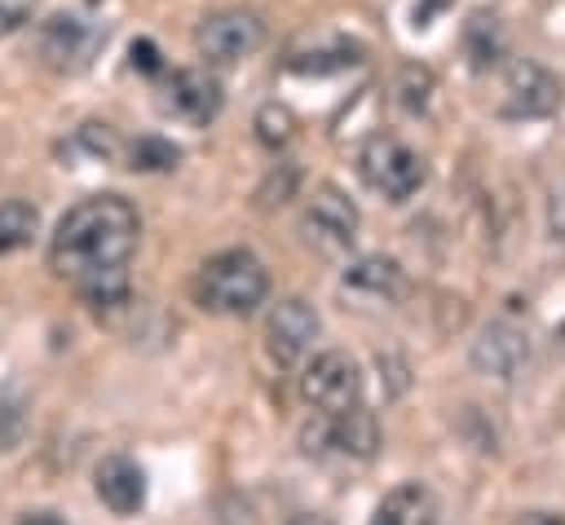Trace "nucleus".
<instances>
[{
    "mask_svg": "<svg viewBox=\"0 0 565 525\" xmlns=\"http://www.w3.org/2000/svg\"><path fill=\"white\" fill-rule=\"evenodd\" d=\"M358 172L362 181L384 194L388 203H406L424 181H428V163L424 154H415L406 141L388 137V132H375L362 150H358Z\"/></svg>",
    "mask_w": 565,
    "mask_h": 525,
    "instance_id": "obj_3",
    "label": "nucleus"
},
{
    "mask_svg": "<svg viewBox=\"0 0 565 525\" xmlns=\"http://www.w3.org/2000/svg\"><path fill=\"white\" fill-rule=\"evenodd\" d=\"M556 101H561V79L547 66H539L530 57L508 66V79H503V115L508 119H543L556 110Z\"/></svg>",
    "mask_w": 565,
    "mask_h": 525,
    "instance_id": "obj_8",
    "label": "nucleus"
},
{
    "mask_svg": "<svg viewBox=\"0 0 565 525\" xmlns=\"http://www.w3.org/2000/svg\"><path fill=\"white\" fill-rule=\"evenodd\" d=\"M260 40H265V22L252 9H221V13L203 18L199 31H194L199 53L207 62H216V66H230V62L252 57L260 49Z\"/></svg>",
    "mask_w": 565,
    "mask_h": 525,
    "instance_id": "obj_5",
    "label": "nucleus"
},
{
    "mask_svg": "<svg viewBox=\"0 0 565 525\" xmlns=\"http://www.w3.org/2000/svg\"><path fill=\"white\" fill-rule=\"evenodd\" d=\"M419 512H424V485L419 481H406L393 494H384V503L375 507V521L371 525H415Z\"/></svg>",
    "mask_w": 565,
    "mask_h": 525,
    "instance_id": "obj_18",
    "label": "nucleus"
},
{
    "mask_svg": "<svg viewBox=\"0 0 565 525\" xmlns=\"http://www.w3.org/2000/svg\"><path fill=\"white\" fill-rule=\"evenodd\" d=\"M128 159H132V168H141V172H163V168H177L181 150H177L172 141H163V137H141V141L128 150Z\"/></svg>",
    "mask_w": 565,
    "mask_h": 525,
    "instance_id": "obj_19",
    "label": "nucleus"
},
{
    "mask_svg": "<svg viewBox=\"0 0 565 525\" xmlns=\"http://www.w3.org/2000/svg\"><path fill=\"white\" fill-rule=\"evenodd\" d=\"M358 62H362V44H353V40H331L327 49L300 53V57H291L287 66L300 71V75H327V71H344V66H358Z\"/></svg>",
    "mask_w": 565,
    "mask_h": 525,
    "instance_id": "obj_16",
    "label": "nucleus"
},
{
    "mask_svg": "<svg viewBox=\"0 0 565 525\" xmlns=\"http://www.w3.org/2000/svg\"><path fill=\"white\" fill-rule=\"evenodd\" d=\"M256 128H260V141H265V146H282V141L291 137V115H287L282 106H265V110L256 115Z\"/></svg>",
    "mask_w": 565,
    "mask_h": 525,
    "instance_id": "obj_21",
    "label": "nucleus"
},
{
    "mask_svg": "<svg viewBox=\"0 0 565 525\" xmlns=\"http://www.w3.org/2000/svg\"><path fill=\"white\" fill-rule=\"evenodd\" d=\"M287 525H331L327 516H318V512H300V516H291Z\"/></svg>",
    "mask_w": 565,
    "mask_h": 525,
    "instance_id": "obj_26",
    "label": "nucleus"
},
{
    "mask_svg": "<svg viewBox=\"0 0 565 525\" xmlns=\"http://www.w3.org/2000/svg\"><path fill=\"white\" fill-rule=\"evenodd\" d=\"M31 13H35V0H0V40L22 31L31 22Z\"/></svg>",
    "mask_w": 565,
    "mask_h": 525,
    "instance_id": "obj_22",
    "label": "nucleus"
},
{
    "mask_svg": "<svg viewBox=\"0 0 565 525\" xmlns=\"http://www.w3.org/2000/svg\"><path fill=\"white\" fill-rule=\"evenodd\" d=\"M35 229H40L35 203H26V199H4L0 203V256L26 247L35 238Z\"/></svg>",
    "mask_w": 565,
    "mask_h": 525,
    "instance_id": "obj_15",
    "label": "nucleus"
},
{
    "mask_svg": "<svg viewBox=\"0 0 565 525\" xmlns=\"http://www.w3.org/2000/svg\"><path fill=\"white\" fill-rule=\"evenodd\" d=\"M525 362H530V340H525V331L512 326V322H490V326H481V335L472 340V366H477L481 375L499 379V384L516 379Z\"/></svg>",
    "mask_w": 565,
    "mask_h": 525,
    "instance_id": "obj_10",
    "label": "nucleus"
},
{
    "mask_svg": "<svg viewBox=\"0 0 565 525\" xmlns=\"http://www.w3.org/2000/svg\"><path fill=\"white\" fill-rule=\"evenodd\" d=\"M463 49H468V57H472L477 71H490V66L499 62V53H503V31H499V22L486 18V13H477V18L468 22V31H463Z\"/></svg>",
    "mask_w": 565,
    "mask_h": 525,
    "instance_id": "obj_17",
    "label": "nucleus"
},
{
    "mask_svg": "<svg viewBox=\"0 0 565 525\" xmlns=\"http://www.w3.org/2000/svg\"><path fill=\"white\" fill-rule=\"evenodd\" d=\"M313 441H327L331 450H340V454H349V459H371V454L380 450V424H375V415L358 401V406H349V410L327 415L318 432H305V450H309ZM327 446H322V450H327Z\"/></svg>",
    "mask_w": 565,
    "mask_h": 525,
    "instance_id": "obj_12",
    "label": "nucleus"
},
{
    "mask_svg": "<svg viewBox=\"0 0 565 525\" xmlns=\"http://www.w3.org/2000/svg\"><path fill=\"white\" fill-rule=\"evenodd\" d=\"M18 525H66V521H62L57 512H26Z\"/></svg>",
    "mask_w": 565,
    "mask_h": 525,
    "instance_id": "obj_25",
    "label": "nucleus"
},
{
    "mask_svg": "<svg viewBox=\"0 0 565 525\" xmlns=\"http://www.w3.org/2000/svg\"><path fill=\"white\" fill-rule=\"evenodd\" d=\"M305 234L327 251H344L358 238V207L340 185H318L305 203Z\"/></svg>",
    "mask_w": 565,
    "mask_h": 525,
    "instance_id": "obj_7",
    "label": "nucleus"
},
{
    "mask_svg": "<svg viewBox=\"0 0 565 525\" xmlns=\"http://www.w3.org/2000/svg\"><path fill=\"white\" fill-rule=\"evenodd\" d=\"M97 40H102V31L79 13H53L35 31V49L53 71H79L88 62V53L97 49Z\"/></svg>",
    "mask_w": 565,
    "mask_h": 525,
    "instance_id": "obj_9",
    "label": "nucleus"
},
{
    "mask_svg": "<svg viewBox=\"0 0 565 525\" xmlns=\"http://www.w3.org/2000/svg\"><path fill=\"white\" fill-rule=\"evenodd\" d=\"M516 525H565V512H525Z\"/></svg>",
    "mask_w": 565,
    "mask_h": 525,
    "instance_id": "obj_24",
    "label": "nucleus"
},
{
    "mask_svg": "<svg viewBox=\"0 0 565 525\" xmlns=\"http://www.w3.org/2000/svg\"><path fill=\"white\" fill-rule=\"evenodd\" d=\"M93 490L115 516H132L146 503V472L128 454H106L93 472Z\"/></svg>",
    "mask_w": 565,
    "mask_h": 525,
    "instance_id": "obj_13",
    "label": "nucleus"
},
{
    "mask_svg": "<svg viewBox=\"0 0 565 525\" xmlns=\"http://www.w3.org/2000/svg\"><path fill=\"white\" fill-rule=\"evenodd\" d=\"M428 93H433V75H428V71H419V66L402 71V79H397V101H402L411 115H419V110L428 106Z\"/></svg>",
    "mask_w": 565,
    "mask_h": 525,
    "instance_id": "obj_20",
    "label": "nucleus"
},
{
    "mask_svg": "<svg viewBox=\"0 0 565 525\" xmlns=\"http://www.w3.org/2000/svg\"><path fill=\"white\" fill-rule=\"evenodd\" d=\"M221 101H225V93H221L216 75H207L199 66H185V71H172L168 75L163 106L177 119H185V124H212L221 115Z\"/></svg>",
    "mask_w": 565,
    "mask_h": 525,
    "instance_id": "obj_11",
    "label": "nucleus"
},
{
    "mask_svg": "<svg viewBox=\"0 0 565 525\" xmlns=\"http://www.w3.org/2000/svg\"><path fill=\"white\" fill-rule=\"evenodd\" d=\"M132 66H141V71H159V49L154 44H132Z\"/></svg>",
    "mask_w": 565,
    "mask_h": 525,
    "instance_id": "obj_23",
    "label": "nucleus"
},
{
    "mask_svg": "<svg viewBox=\"0 0 565 525\" xmlns=\"http://www.w3.org/2000/svg\"><path fill=\"white\" fill-rule=\"evenodd\" d=\"M340 282H344V291L371 296V300H402V291H406V274L393 256H358L340 274Z\"/></svg>",
    "mask_w": 565,
    "mask_h": 525,
    "instance_id": "obj_14",
    "label": "nucleus"
},
{
    "mask_svg": "<svg viewBox=\"0 0 565 525\" xmlns=\"http://www.w3.org/2000/svg\"><path fill=\"white\" fill-rule=\"evenodd\" d=\"M300 397L322 410V415H335V410H349L362 401V371L349 353L340 349H327L318 357L305 362V375H300Z\"/></svg>",
    "mask_w": 565,
    "mask_h": 525,
    "instance_id": "obj_4",
    "label": "nucleus"
},
{
    "mask_svg": "<svg viewBox=\"0 0 565 525\" xmlns=\"http://www.w3.org/2000/svg\"><path fill=\"white\" fill-rule=\"evenodd\" d=\"M194 296L212 313L247 318V313H256L269 300V269L252 251H243V247L216 251V256L203 260V269L194 278Z\"/></svg>",
    "mask_w": 565,
    "mask_h": 525,
    "instance_id": "obj_2",
    "label": "nucleus"
},
{
    "mask_svg": "<svg viewBox=\"0 0 565 525\" xmlns=\"http://www.w3.org/2000/svg\"><path fill=\"white\" fill-rule=\"evenodd\" d=\"M318 326H322V322H318V313H313L309 300H300V296L278 300V304L269 309V318H265V349H269V357H274L278 366H296V362L313 349Z\"/></svg>",
    "mask_w": 565,
    "mask_h": 525,
    "instance_id": "obj_6",
    "label": "nucleus"
},
{
    "mask_svg": "<svg viewBox=\"0 0 565 525\" xmlns=\"http://www.w3.org/2000/svg\"><path fill=\"white\" fill-rule=\"evenodd\" d=\"M141 216L124 194L79 199L49 238V265L57 278H71L97 309L128 304L124 265L137 251Z\"/></svg>",
    "mask_w": 565,
    "mask_h": 525,
    "instance_id": "obj_1",
    "label": "nucleus"
}]
</instances>
